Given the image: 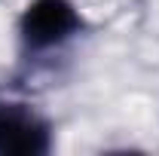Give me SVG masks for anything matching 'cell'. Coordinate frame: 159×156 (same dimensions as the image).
<instances>
[{
	"mask_svg": "<svg viewBox=\"0 0 159 156\" xmlns=\"http://www.w3.org/2000/svg\"><path fill=\"white\" fill-rule=\"evenodd\" d=\"M86 31V19L74 0H31L19 16L16 34L25 58L49 55Z\"/></svg>",
	"mask_w": 159,
	"mask_h": 156,
	"instance_id": "1",
	"label": "cell"
},
{
	"mask_svg": "<svg viewBox=\"0 0 159 156\" xmlns=\"http://www.w3.org/2000/svg\"><path fill=\"white\" fill-rule=\"evenodd\" d=\"M55 147V129L34 104L0 98V156H46Z\"/></svg>",
	"mask_w": 159,
	"mask_h": 156,
	"instance_id": "2",
	"label": "cell"
}]
</instances>
